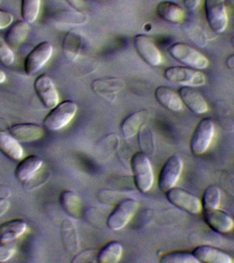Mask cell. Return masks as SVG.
<instances>
[{
    "mask_svg": "<svg viewBox=\"0 0 234 263\" xmlns=\"http://www.w3.org/2000/svg\"><path fill=\"white\" fill-rule=\"evenodd\" d=\"M43 163L41 158L36 155H30L23 158L14 170V176L20 182H27L34 178L41 170Z\"/></svg>",
    "mask_w": 234,
    "mask_h": 263,
    "instance_id": "17",
    "label": "cell"
},
{
    "mask_svg": "<svg viewBox=\"0 0 234 263\" xmlns=\"http://www.w3.org/2000/svg\"><path fill=\"white\" fill-rule=\"evenodd\" d=\"M231 44H232V46H233V47L234 48V36L232 37V39H231Z\"/></svg>",
    "mask_w": 234,
    "mask_h": 263,
    "instance_id": "46",
    "label": "cell"
},
{
    "mask_svg": "<svg viewBox=\"0 0 234 263\" xmlns=\"http://www.w3.org/2000/svg\"><path fill=\"white\" fill-rule=\"evenodd\" d=\"M193 254L200 262L207 263H231L233 262L231 256L213 247L200 246L193 250Z\"/></svg>",
    "mask_w": 234,
    "mask_h": 263,
    "instance_id": "21",
    "label": "cell"
},
{
    "mask_svg": "<svg viewBox=\"0 0 234 263\" xmlns=\"http://www.w3.org/2000/svg\"><path fill=\"white\" fill-rule=\"evenodd\" d=\"M125 86V82L116 77L94 80L90 84V87L94 93L110 102L114 100L116 95L122 91Z\"/></svg>",
    "mask_w": 234,
    "mask_h": 263,
    "instance_id": "14",
    "label": "cell"
},
{
    "mask_svg": "<svg viewBox=\"0 0 234 263\" xmlns=\"http://www.w3.org/2000/svg\"><path fill=\"white\" fill-rule=\"evenodd\" d=\"M74 10L78 11L83 12L84 7H85V2L84 0H65Z\"/></svg>",
    "mask_w": 234,
    "mask_h": 263,
    "instance_id": "39",
    "label": "cell"
},
{
    "mask_svg": "<svg viewBox=\"0 0 234 263\" xmlns=\"http://www.w3.org/2000/svg\"><path fill=\"white\" fill-rule=\"evenodd\" d=\"M123 251V246L120 242L110 241L98 252V262H119L122 257Z\"/></svg>",
    "mask_w": 234,
    "mask_h": 263,
    "instance_id": "27",
    "label": "cell"
},
{
    "mask_svg": "<svg viewBox=\"0 0 234 263\" xmlns=\"http://www.w3.org/2000/svg\"><path fill=\"white\" fill-rule=\"evenodd\" d=\"M41 0H22L21 14L23 20L29 24H33L38 18Z\"/></svg>",
    "mask_w": 234,
    "mask_h": 263,
    "instance_id": "30",
    "label": "cell"
},
{
    "mask_svg": "<svg viewBox=\"0 0 234 263\" xmlns=\"http://www.w3.org/2000/svg\"><path fill=\"white\" fill-rule=\"evenodd\" d=\"M61 238L64 247L71 254L79 252L80 238L75 221L71 219L64 220L61 224Z\"/></svg>",
    "mask_w": 234,
    "mask_h": 263,
    "instance_id": "19",
    "label": "cell"
},
{
    "mask_svg": "<svg viewBox=\"0 0 234 263\" xmlns=\"http://www.w3.org/2000/svg\"><path fill=\"white\" fill-rule=\"evenodd\" d=\"M221 192L219 187L211 185L203 192L201 203L203 210L218 209L221 203Z\"/></svg>",
    "mask_w": 234,
    "mask_h": 263,
    "instance_id": "31",
    "label": "cell"
},
{
    "mask_svg": "<svg viewBox=\"0 0 234 263\" xmlns=\"http://www.w3.org/2000/svg\"><path fill=\"white\" fill-rule=\"evenodd\" d=\"M183 160L178 154H173L168 158L162 166L158 176V186L162 192L173 188L182 174Z\"/></svg>",
    "mask_w": 234,
    "mask_h": 263,
    "instance_id": "8",
    "label": "cell"
},
{
    "mask_svg": "<svg viewBox=\"0 0 234 263\" xmlns=\"http://www.w3.org/2000/svg\"><path fill=\"white\" fill-rule=\"evenodd\" d=\"M6 80V74L2 69H0V84L5 82Z\"/></svg>",
    "mask_w": 234,
    "mask_h": 263,
    "instance_id": "45",
    "label": "cell"
},
{
    "mask_svg": "<svg viewBox=\"0 0 234 263\" xmlns=\"http://www.w3.org/2000/svg\"><path fill=\"white\" fill-rule=\"evenodd\" d=\"M35 92L45 108H53L59 103V95L54 82L46 74L36 78L34 82Z\"/></svg>",
    "mask_w": 234,
    "mask_h": 263,
    "instance_id": "12",
    "label": "cell"
},
{
    "mask_svg": "<svg viewBox=\"0 0 234 263\" xmlns=\"http://www.w3.org/2000/svg\"><path fill=\"white\" fill-rule=\"evenodd\" d=\"M215 127L212 119L205 117L201 119L193 131L190 147L195 156H201L208 149L215 136Z\"/></svg>",
    "mask_w": 234,
    "mask_h": 263,
    "instance_id": "5",
    "label": "cell"
},
{
    "mask_svg": "<svg viewBox=\"0 0 234 263\" xmlns=\"http://www.w3.org/2000/svg\"><path fill=\"white\" fill-rule=\"evenodd\" d=\"M82 38L77 31L71 30L67 32L63 41V51L66 59L70 61L77 60L81 51Z\"/></svg>",
    "mask_w": 234,
    "mask_h": 263,
    "instance_id": "24",
    "label": "cell"
},
{
    "mask_svg": "<svg viewBox=\"0 0 234 263\" xmlns=\"http://www.w3.org/2000/svg\"><path fill=\"white\" fill-rule=\"evenodd\" d=\"M149 118V112L145 109L135 111L128 115L121 125V133L125 139L134 137Z\"/></svg>",
    "mask_w": 234,
    "mask_h": 263,
    "instance_id": "18",
    "label": "cell"
},
{
    "mask_svg": "<svg viewBox=\"0 0 234 263\" xmlns=\"http://www.w3.org/2000/svg\"><path fill=\"white\" fill-rule=\"evenodd\" d=\"M14 61V54L5 39L0 36V63L6 67H10Z\"/></svg>",
    "mask_w": 234,
    "mask_h": 263,
    "instance_id": "34",
    "label": "cell"
},
{
    "mask_svg": "<svg viewBox=\"0 0 234 263\" xmlns=\"http://www.w3.org/2000/svg\"><path fill=\"white\" fill-rule=\"evenodd\" d=\"M184 32L186 36L197 46L205 47L208 42V38L203 29L195 24H188L184 27Z\"/></svg>",
    "mask_w": 234,
    "mask_h": 263,
    "instance_id": "33",
    "label": "cell"
},
{
    "mask_svg": "<svg viewBox=\"0 0 234 263\" xmlns=\"http://www.w3.org/2000/svg\"><path fill=\"white\" fill-rule=\"evenodd\" d=\"M14 21V15L11 12L0 10V30L11 26Z\"/></svg>",
    "mask_w": 234,
    "mask_h": 263,
    "instance_id": "38",
    "label": "cell"
},
{
    "mask_svg": "<svg viewBox=\"0 0 234 263\" xmlns=\"http://www.w3.org/2000/svg\"><path fill=\"white\" fill-rule=\"evenodd\" d=\"M168 51L170 57L187 67L200 71L208 67L209 60L203 53L185 43H174Z\"/></svg>",
    "mask_w": 234,
    "mask_h": 263,
    "instance_id": "4",
    "label": "cell"
},
{
    "mask_svg": "<svg viewBox=\"0 0 234 263\" xmlns=\"http://www.w3.org/2000/svg\"><path fill=\"white\" fill-rule=\"evenodd\" d=\"M8 133L20 143H30L38 141L45 134L41 125L32 123H17L10 125Z\"/></svg>",
    "mask_w": 234,
    "mask_h": 263,
    "instance_id": "15",
    "label": "cell"
},
{
    "mask_svg": "<svg viewBox=\"0 0 234 263\" xmlns=\"http://www.w3.org/2000/svg\"><path fill=\"white\" fill-rule=\"evenodd\" d=\"M16 244L14 240L6 241L0 240V262L9 260L16 253Z\"/></svg>",
    "mask_w": 234,
    "mask_h": 263,
    "instance_id": "35",
    "label": "cell"
},
{
    "mask_svg": "<svg viewBox=\"0 0 234 263\" xmlns=\"http://www.w3.org/2000/svg\"><path fill=\"white\" fill-rule=\"evenodd\" d=\"M139 207V203L134 199H122L107 218V226L114 231L123 229L134 216Z\"/></svg>",
    "mask_w": 234,
    "mask_h": 263,
    "instance_id": "6",
    "label": "cell"
},
{
    "mask_svg": "<svg viewBox=\"0 0 234 263\" xmlns=\"http://www.w3.org/2000/svg\"><path fill=\"white\" fill-rule=\"evenodd\" d=\"M63 21L67 24L72 25H82L85 24L87 21V16L84 12L78 11V10H69L65 12L63 15Z\"/></svg>",
    "mask_w": 234,
    "mask_h": 263,
    "instance_id": "36",
    "label": "cell"
},
{
    "mask_svg": "<svg viewBox=\"0 0 234 263\" xmlns=\"http://www.w3.org/2000/svg\"><path fill=\"white\" fill-rule=\"evenodd\" d=\"M155 100L164 108L172 112L182 110L183 102L180 95L166 86H160L154 91Z\"/></svg>",
    "mask_w": 234,
    "mask_h": 263,
    "instance_id": "20",
    "label": "cell"
},
{
    "mask_svg": "<svg viewBox=\"0 0 234 263\" xmlns=\"http://www.w3.org/2000/svg\"><path fill=\"white\" fill-rule=\"evenodd\" d=\"M10 206L9 199H0V216L4 215Z\"/></svg>",
    "mask_w": 234,
    "mask_h": 263,
    "instance_id": "42",
    "label": "cell"
},
{
    "mask_svg": "<svg viewBox=\"0 0 234 263\" xmlns=\"http://www.w3.org/2000/svg\"><path fill=\"white\" fill-rule=\"evenodd\" d=\"M30 32V25L24 20H18L11 25L6 32L5 41L10 46L18 47L26 40Z\"/></svg>",
    "mask_w": 234,
    "mask_h": 263,
    "instance_id": "26",
    "label": "cell"
},
{
    "mask_svg": "<svg viewBox=\"0 0 234 263\" xmlns=\"http://www.w3.org/2000/svg\"><path fill=\"white\" fill-rule=\"evenodd\" d=\"M11 189L6 185L0 184V199H9L11 196Z\"/></svg>",
    "mask_w": 234,
    "mask_h": 263,
    "instance_id": "41",
    "label": "cell"
},
{
    "mask_svg": "<svg viewBox=\"0 0 234 263\" xmlns=\"http://www.w3.org/2000/svg\"><path fill=\"white\" fill-rule=\"evenodd\" d=\"M138 141L142 152L147 156L152 155L155 151V140L153 129L144 124L138 133Z\"/></svg>",
    "mask_w": 234,
    "mask_h": 263,
    "instance_id": "29",
    "label": "cell"
},
{
    "mask_svg": "<svg viewBox=\"0 0 234 263\" xmlns=\"http://www.w3.org/2000/svg\"><path fill=\"white\" fill-rule=\"evenodd\" d=\"M202 0H183L185 7L190 12H194Z\"/></svg>",
    "mask_w": 234,
    "mask_h": 263,
    "instance_id": "40",
    "label": "cell"
},
{
    "mask_svg": "<svg viewBox=\"0 0 234 263\" xmlns=\"http://www.w3.org/2000/svg\"><path fill=\"white\" fill-rule=\"evenodd\" d=\"M133 46L138 54L147 65L152 67H158L161 65V53L155 43L147 35H135L133 38Z\"/></svg>",
    "mask_w": 234,
    "mask_h": 263,
    "instance_id": "11",
    "label": "cell"
},
{
    "mask_svg": "<svg viewBox=\"0 0 234 263\" xmlns=\"http://www.w3.org/2000/svg\"><path fill=\"white\" fill-rule=\"evenodd\" d=\"M0 151L13 160H21L24 156V149L20 142L4 130H0Z\"/></svg>",
    "mask_w": 234,
    "mask_h": 263,
    "instance_id": "23",
    "label": "cell"
},
{
    "mask_svg": "<svg viewBox=\"0 0 234 263\" xmlns=\"http://www.w3.org/2000/svg\"><path fill=\"white\" fill-rule=\"evenodd\" d=\"M60 203L64 211L72 217L80 215L81 202L79 197L73 191H63L60 195Z\"/></svg>",
    "mask_w": 234,
    "mask_h": 263,
    "instance_id": "28",
    "label": "cell"
},
{
    "mask_svg": "<svg viewBox=\"0 0 234 263\" xmlns=\"http://www.w3.org/2000/svg\"><path fill=\"white\" fill-rule=\"evenodd\" d=\"M53 46L48 41L38 43L27 55L24 61V71L27 75L32 76L44 67L53 54Z\"/></svg>",
    "mask_w": 234,
    "mask_h": 263,
    "instance_id": "10",
    "label": "cell"
},
{
    "mask_svg": "<svg viewBox=\"0 0 234 263\" xmlns=\"http://www.w3.org/2000/svg\"><path fill=\"white\" fill-rule=\"evenodd\" d=\"M10 127V125L8 124L7 121L4 120V119L0 118V130H4L8 129Z\"/></svg>",
    "mask_w": 234,
    "mask_h": 263,
    "instance_id": "44",
    "label": "cell"
},
{
    "mask_svg": "<svg viewBox=\"0 0 234 263\" xmlns=\"http://www.w3.org/2000/svg\"><path fill=\"white\" fill-rule=\"evenodd\" d=\"M183 104L196 115H202L209 110L208 105L202 95L192 87L182 86L179 89Z\"/></svg>",
    "mask_w": 234,
    "mask_h": 263,
    "instance_id": "16",
    "label": "cell"
},
{
    "mask_svg": "<svg viewBox=\"0 0 234 263\" xmlns=\"http://www.w3.org/2000/svg\"><path fill=\"white\" fill-rule=\"evenodd\" d=\"M98 252L95 250L88 249L78 252L75 255L72 262L74 263H87L98 262Z\"/></svg>",
    "mask_w": 234,
    "mask_h": 263,
    "instance_id": "37",
    "label": "cell"
},
{
    "mask_svg": "<svg viewBox=\"0 0 234 263\" xmlns=\"http://www.w3.org/2000/svg\"><path fill=\"white\" fill-rule=\"evenodd\" d=\"M203 217L207 225L218 233L225 234L234 228L233 218L223 210L218 209L203 210Z\"/></svg>",
    "mask_w": 234,
    "mask_h": 263,
    "instance_id": "13",
    "label": "cell"
},
{
    "mask_svg": "<svg viewBox=\"0 0 234 263\" xmlns=\"http://www.w3.org/2000/svg\"><path fill=\"white\" fill-rule=\"evenodd\" d=\"M155 12L160 18L170 24H180L184 20V10L174 2H160L156 6Z\"/></svg>",
    "mask_w": 234,
    "mask_h": 263,
    "instance_id": "22",
    "label": "cell"
},
{
    "mask_svg": "<svg viewBox=\"0 0 234 263\" xmlns=\"http://www.w3.org/2000/svg\"><path fill=\"white\" fill-rule=\"evenodd\" d=\"M26 222L22 219L8 220L0 224V240L12 241L26 232Z\"/></svg>",
    "mask_w": 234,
    "mask_h": 263,
    "instance_id": "25",
    "label": "cell"
},
{
    "mask_svg": "<svg viewBox=\"0 0 234 263\" xmlns=\"http://www.w3.org/2000/svg\"><path fill=\"white\" fill-rule=\"evenodd\" d=\"M2 2V0H0V4H1Z\"/></svg>",
    "mask_w": 234,
    "mask_h": 263,
    "instance_id": "47",
    "label": "cell"
},
{
    "mask_svg": "<svg viewBox=\"0 0 234 263\" xmlns=\"http://www.w3.org/2000/svg\"><path fill=\"white\" fill-rule=\"evenodd\" d=\"M131 167L133 180L138 190L145 193L151 190L154 182V175L151 162L147 154L139 152L131 158Z\"/></svg>",
    "mask_w": 234,
    "mask_h": 263,
    "instance_id": "1",
    "label": "cell"
},
{
    "mask_svg": "<svg viewBox=\"0 0 234 263\" xmlns=\"http://www.w3.org/2000/svg\"><path fill=\"white\" fill-rule=\"evenodd\" d=\"M77 111V104L73 101H63L51 109L43 120V125L49 130H60L71 122Z\"/></svg>",
    "mask_w": 234,
    "mask_h": 263,
    "instance_id": "2",
    "label": "cell"
},
{
    "mask_svg": "<svg viewBox=\"0 0 234 263\" xmlns=\"http://www.w3.org/2000/svg\"><path fill=\"white\" fill-rule=\"evenodd\" d=\"M204 8L211 30L216 34L225 32L229 23L225 0H205Z\"/></svg>",
    "mask_w": 234,
    "mask_h": 263,
    "instance_id": "7",
    "label": "cell"
},
{
    "mask_svg": "<svg viewBox=\"0 0 234 263\" xmlns=\"http://www.w3.org/2000/svg\"><path fill=\"white\" fill-rule=\"evenodd\" d=\"M225 65L228 69L234 71V54L229 55L226 59Z\"/></svg>",
    "mask_w": 234,
    "mask_h": 263,
    "instance_id": "43",
    "label": "cell"
},
{
    "mask_svg": "<svg viewBox=\"0 0 234 263\" xmlns=\"http://www.w3.org/2000/svg\"><path fill=\"white\" fill-rule=\"evenodd\" d=\"M164 77L172 83L192 88L204 86L207 82L203 72L188 67H168L164 70Z\"/></svg>",
    "mask_w": 234,
    "mask_h": 263,
    "instance_id": "3",
    "label": "cell"
},
{
    "mask_svg": "<svg viewBox=\"0 0 234 263\" xmlns=\"http://www.w3.org/2000/svg\"><path fill=\"white\" fill-rule=\"evenodd\" d=\"M162 263H200L193 253L188 251H174L162 255Z\"/></svg>",
    "mask_w": 234,
    "mask_h": 263,
    "instance_id": "32",
    "label": "cell"
},
{
    "mask_svg": "<svg viewBox=\"0 0 234 263\" xmlns=\"http://www.w3.org/2000/svg\"><path fill=\"white\" fill-rule=\"evenodd\" d=\"M170 203L187 213L197 215L202 211V203L198 197L184 189L173 187L166 192Z\"/></svg>",
    "mask_w": 234,
    "mask_h": 263,
    "instance_id": "9",
    "label": "cell"
}]
</instances>
